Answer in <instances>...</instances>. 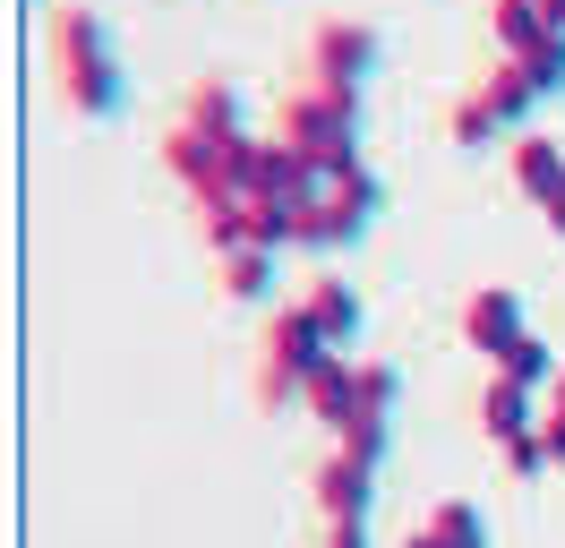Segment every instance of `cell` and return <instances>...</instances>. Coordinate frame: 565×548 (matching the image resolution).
Segmentation results:
<instances>
[{"label": "cell", "instance_id": "1", "mask_svg": "<svg viewBox=\"0 0 565 548\" xmlns=\"http://www.w3.org/2000/svg\"><path fill=\"white\" fill-rule=\"evenodd\" d=\"M43 43H52V77H61V103H70V112H86V120L120 112V61H111V34L95 27V9L61 0V9L43 18Z\"/></svg>", "mask_w": 565, "mask_h": 548}, {"label": "cell", "instance_id": "2", "mask_svg": "<svg viewBox=\"0 0 565 548\" xmlns=\"http://www.w3.org/2000/svg\"><path fill=\"white\" fill-rule=\"evenodd\" d=\"M282 137L309 155V171H326V180H352L360 171V95H343V86H300V95L282 103Z\"/></svg>", "mask_w": 565, "mask_h": 548}, {"label": "cell", "instance_id": "3", "mask_svg": "<svg viewBox=\"0 0 565 548\" xmlns=\"http://www.w3.org/2000/svg\"><path fill=\"white\" fill-rule=\"evenodd\" d=\"M377 205H386V180L360 164L352 180H309V198L291 205V249H352L369 223H377Z\"/></svg>", "mask_w": 565, "mask_h": 548}, {"label": "cell", "instance_id": "4", "mask_svg": "<svg viewBox=\"0 0 565 548\" xmlns=\"http://www.w3.org/2000/svg\"><path fill=\"white\" fill-rule=\"evenodd\" d=\"M326 351H334V342L309 326V308H282L275 335H266V360H257V403H275V411L300 403V394H309V369H318Z\"/></svg>", "mask_w": 565, "mask_h": 548}, {"label": "cell", "instance_id": "5", "mask_svg": "<svg viewBox=\"0 0 565 548\" xmlns=\"http://www.w3.org/2000/svg\"><path fill=\"white\" fill-rule=\"evenodd\" d=\"M369 68H377V34H369V27H352V18H326V27L309 34V77H318V86L360 95V86H369Z\"/></svg>", "mask_w": 565, "mask_h": 548}, {"label": "cell", "instance_id": "6", "mask_svg": "<svg viewBox=\"0 0 565 548\" xmlns=\"http://www.w3.org/2000/svg\"><path fill=\"white\" fill-rule=\"evenodd\" d=\"M300 403L318 411L334 438H352L360 420H369V403H360V360H334V351H326L318 369H309V394H300Z\"/></svg>", "mask_w": 565, "mask_h": 548}, {"label": "cell", "instance_id": "7", "mask_svg": "<svg viewBox=\"0 0 565 548\" xmlns=\"http://www.w3.org/2000/svg\"><path fill=\"white\" fill-rule=\"evenodd\" d=\"M369 497H377V463H360L352 445L318 463V514H326V523H343V514H369Z\"/></svg>", "mask_w": 565, "mask_h": 548}, {"label": "cell", "instance_id": "8", "mask_svg": "<svg viewBox=\"0 0 565 548\" xmlns=\"http://www.w3.org/2000/svg\"><path fill=\"white\" fill-rule=\"evenodd\" d=\"M514 335H523V301H514V292H471V301H462V342H480L489 360Z\"/></svg>", "mask_w": 565, "mask_h": 548}, {"label": "cell", "instance_id": "9", "mask_svg": "<svg viewBox=\"0 0 565 548\" xmlns=\"http://www.w3.org/2000/svg\"><path fill=\"white\" fill-rule=\"evenodd\" d=\"M531 420H548V411L531 403V386H523V377H505V369H497V377H489V394H480V429L505 445V438H531Z\"/></svg>", "mask_w": 565, "mask_h": 548}, {"label": "cell", "instance_id": "10", "mask_svg": "<svg viewBox=\"0 0 565 548\" xmlns=\"http://www.w3.org/2000/svg\"><path fill=\"white\" fill-rule=\"evenodd\" d=\"M300 308H309V326H318L326 342H352V335H360V292L343 283V274H318Z\"/></svg>", "mask_w": 565, "mask_h": 548}, {"label": "cell", "instance_id": "11", "mask_svg": "<svg viewBox=\"0 0 565 548\" xmlns=\"http://www.w3.org/2000/svg\"><path fill=\"white\" fill-rule=\"evenodd\" d=\"M489 27H497V52H505V61H531V52H540V43L557 34L540 0H497V9H489Z\"/></svg>", "mask_w": 565, "mask_h": 548}, {"label": "cell", "instance_id": "12", "mask_svg": "<svg viewBox=\"0 0 565 548\" xmlns=\"http://www.w3.org/2000/svg\"><path fill=\"white\" fill-rule=\"evenodd\" d=\"M471 95H480V103H489V112H497V120H505V129L523 137L531 103H540V86H531V68H523V61H505V68H489V77H480Z\"/></svg>", "mask_w": 565, "mask_h": 548}, {"label": "cell", "instance_id": "13", "mask_svg": "<svg viewBox=\"0 0 565 548\" xmlns=\"http://www.w3.org/2000/svg\"><path fill=\"white\" fill-rule=\"evenodd\" d=\"M214 283H223V301H266L275 292V249H223Z\"/></svg>", "mask_w": 565, "mask_h": 548}, {"label": "cell", "instance_id": "14", "mask_svg": "<svg viewBox=\"0 0 565 548\" xmlns=\"http://www.w3.org/2000/svg\"><path fill=\"white\" fill-rule=\"evenodd\" d=\"M403 548H489V523H480V506H462V497H455V506L428 514Z\"/></svg>", "mask_w": 565, "mask_h": 548}, {"label": "cell", "instance_id": "15", "mask_svg": "<svg viewBox=\"0 0 565 548\" xmlns=\"http://www.w3.org/2000/svg\"><path fill=\"white\" fill-rule=\"evenodd\" d=\"M565 180V155L548 146V137H514V189H523L531 205H548Z\"/></svg>", "mask_w": 565, "mask_h": 548}, {"label": "cell", "instance_id": "16", "mask_svg": "<svg viewBox=\"0 0 565 548\" xmlns=\"http://www.w3.org/2000/svg\"><path fill=\"white\" fill-rule=\"evenodd\" d=\"M180 120H189V129H206V137H248V129H241V95H232L223 77H198Z\"/></svg>", "mask_w": 565, "mask_h": 548}, {"label": "cell", "instance_id": "17", "mask_svg": "<svg viewBox=\"0 0 565 548\" xmlns=\"http://www.w3.org/2000/svg\"><path fill=\"white\" fill-rule=\"evenodd\" d=\"M497 369H505V377H523V386H548V377H557V360H548V342H540V335L523 326V335L497 351Z\"/></svg>", "mask_w": 565, "mask_h": 548}, {"label": "cell", "instance_id": "18", "mask_svg": "<svg viewBox=\"0 0 565 548\" xmlns=\"http://www.w3.org/2000/svg\"><path fill=\"white\" fill-rule=\"evenodd\" d=\"M489 137H514V129H505L480 95H462V103H455V146H489Z\"/></svg>", "mask_w": 565, "mask_h": 548}, {"label": "cell", "instance_id": "19", "mask_svg": "<svg viewBox=\"0 0 565 548\" xmlns=\"http://www.w3.org/2000/svg\"><path fill=\"white\" fill-rule=\"evenodd\" d=\"M394 394H403V377H394L386 360H360V403H369V420H386Z\"/></svg>", "mask_w": 565, "mask_h": 548}, {"label": "cell", "instance_id": "20", "mask_svg": "<svg viewBox=\"0 0 565 548\" xmlns=\"http://www.w3.org/2000/svg\"><path fill=\"white\" fill-rule=\"evenodd\" d=\"M523 68H531V86H540V95H557V86H565V34H548Z\"/></svg>", "mask_w": 565, "mask_h": 548}, {"label": "cell", "instance_id": "21", "mask_svg": "<svg viewBox=\"0 0 565 548\" xmlns=\"http://www.w3.org/2000/svg\"><path fill=\"white\" fill-rule=\"evenodd\" d=\"M505 463H514V479L548 472V438H540V429H531V438H505Z\"/></svg>", "mask_w": 565, "mask_h": 548}, {"label": "cell", "instance_id": "22", "mask_svg": "<svg viewBox=\"0 0 565 548\" xmlns=\"http://www.w3.org/2000/svg\"><path fill=\"white\" fill-rule=\"evenodd\" d=\"M343 445H352L360 463H386V420H360V429H352Z\"/></svg>", "mask_w": 565, "mask_h": 548}, {"label": "cell", "instance_id": "23", "mask_svg": "<svg viewBox=\"0 0 565 548\" xmlns=\"http://www.w3.org/2000/svg\"><path fill=\"white\" fill-rule=\"evenodd\" d=\"M326 548H369V514H343V523H326Z\"/></svg>", "mask_w": 565, "mask_h": 548}, {"label": "cell", "instance_id": "24", "mask_svg": "<svg viewBox=\"0 0 565 548\" xmlns=\"http://www.w3.org/2000/svg\"><path fill=\"white\" fill-rule=\"evenodd\" d=\"M540 438H548V463H565V420H557V411L540 420Z\"/></svg>", "mask_w": 565, "mask_h": 548}, {"label": "cell", "instance_id": "25", "mask_svg": "<svg viewBox=\"0 0 565 548\" xmlns=\"http://www.w3.org/2000/svg\"><path fill=\"white\" fill-rule=\"evenodd\" d=\"M548 411H557V420H565V369L548 377Z\"/></svg>", "mask_w": 565, "mask_h": 548}, {"label": "cell", "instance_id": "26", "mask_svg": "<svg viewBox=\"0 0 565 548\" xmlns=\"http://www.w3.org/2000/svg\"><path fill=\"white\" fill-rule=\"evenodd\" d=\"M548 223H557V232H565V180H557V198H548Z\"/></svg>", "mask_w": 565, "mask_h": 548}]
</instances>
